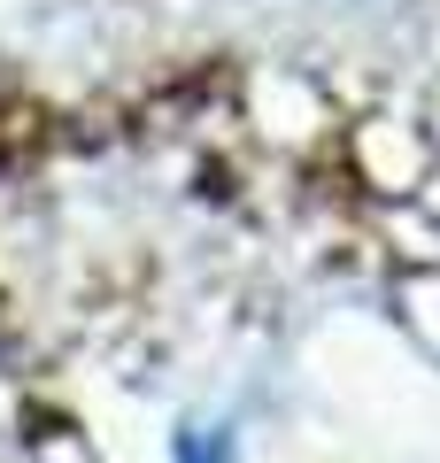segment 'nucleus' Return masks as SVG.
Listing matches in <instances>:
<instances>
[{
    "mask_svg": "<svg viewBox=\"0 0 440 463\" xmlns=\"http://www.w3.org/2000/svg\"><path fill=\"white\" fill-rule=\"evenodd\" d=\"M170 463H240V440H232V425H186L170 440Z\"/></svg>",
    "mask_w": 440,
    "mask_h": 463,
    "instance_id": "1",
    "label": "nucleus"
}]
</instances>
